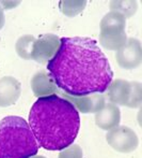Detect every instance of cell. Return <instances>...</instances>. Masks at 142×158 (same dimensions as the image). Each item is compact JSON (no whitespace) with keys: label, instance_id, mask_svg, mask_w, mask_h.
I'll use <instances>...</instances> for the list:
<instances>
[{"label":"cell","instance_id":"6da1fadb","mask_svg":"<svg viewBox=\"0 0 142 158\" xmlns=\"http://www.w3.org/2000/svg\"><path fill=\"white\" fill-rule=\"evenodd\" d=\"M47 70L59 90L70 96L103 94L113 79L106 55L88 37L61 38Z\"/></svg>","mask_w":142,"mask_h":158},{"label":"cell","instance_id":"7a4b0ae2","mask_svg":"<svg viewBox=\"0 0 142 158\" xmlns=\"http://www.w3.org/2000/svg\"><path fill=\"white\" fill-rule=\"evenodd\" d=\"M29 127L41 148L62 151L74 143L80 128L79 112L58 95L40 97L31 106Z\"/></svg>","mask_w":142,"mask_h":158},{"label":"cell","instance_id":"3957f363","mask_svg":"<svg viewBox=\"0 0 142 158\" xmlns=\"http://www.w3.org/2000/svg\"><path fill=\"white\" fill-rule=\"evenodd\" d=\"M39 144L29 124L21 116H6L0 121V158H31Z\"/></svg>","mask_w":142,"mask_h":158},{"label":"cell","instance_id":"277c9868","mask_svg":"<svg viewBox=\"0 0 142 158\" xmlns=\"http://www.w3.org/2000/svg\"><path fill=\"white\" fill-rule=\"evenodd\" d=\"M99 44L108 51H117L127 41L126 19L117 12H108L101 21Z\"/></svg>","mask_w":142,"mask_h":158},{"label":"cell","instance_id":"5b68a950","mask_svg":"<svg viewBox=\"0 0 142 158\" xmlns=\"http://www.w3.org/2000/svg\"><path fill=\"white\" fill-rule=\"evenodd\" d=\"M106 92L110 102L117 106L137 109L142 103V85L139 82L117 79L110 83Z\"/></svg>","mask_w":142,"mask_h":158},{"label":"cell","instance_id":"8992f818","mask_svg":"<svg viewBox=\"0 0 142 158\" xmlns=\"http://www.w3.org/2000/svg\"><path fill=\"white\" fill-rule=\"evenodd\" d=\"M106 141L114 151L123 154L132 153L138 148L139 138L132 128L117 126L106 135Z\"/></svg>","mask_w":142,"mask_h":158},{"label":"cell","instance_id":"52a82bcc","mask_svg":"<svg viewBox=\"0 0 142 158\" xmlns=\"http://www.w3.org/2000/svg\"><path fill=\"white\" fill-rule=\"evenodd\" d=\"M115 60L121 68L126 70L138 68L142 61L141 42L136 38H127L126 43L115 53Z\"/></svg>","mask_w":142,"mask_h":158},{"label":"cell","instance_id":"ba28073f","mask_svg":"<svg viewBox=\"0 0 142 158\" xmlns=\"http://www.w3.org/2000/svg\"><path fill=\"white\" fill-rule=\"evenodd\" d=\"M60 46V38L54 33H44L34 40L31 59L40 64H47Z\"/></svg>","mask_w":142,"mask_h":158},{"label":"cell","instance_id":"9c48e42d","mask_svg":"<svg viewBox=\"0 0 142 158\" xmlns=\"http://www.w3.org/2000/svg\"><path fill=\"white\" fill-rule=\"evenodd\" d=\"M58 94H60V97L68 100L78 112H81L83 114L97 113L106 104L105 97H104L103 94H90L86 96H70L62 93L61 90H59Z\"/></svg>","mask_w":142,"mask_h":158},{"label":"cell","instance_id":"30bf717a","mask_svg":"<svg viewBox=\"0 0 142 158\" xmlns=\"http://www.w3.org/2000/svg\"><path fill=\"white\" fill-rule=\"evenodd\" d=\"M21 94V85L13 77H3L0 79V108L13 106L16 103Z\"/></svg>","mask_w":142,"mask_h":158},{"label":"cell","instance_id":"8fae6325","mask_svg":"<svg viewBox=\"0 0 142 158\" xmlns=\"http://www.w3.org/2000/svg\"><path fill=\"white\" fill-rule=\"evenodd\" d=\"M121 122V111L117 104L106 103L102 110L95 113V124L103 130H111Z\"/></svg>","mask_w":142,"mask_h":158},{"label":"cell","instance_id":"7c38bea8","mask_svg":"<svg viewBox=\"0 0 142 158\" xmlns=\"http://www.w3.org/2000/svg\"><path fill=\"white\" fill-rule=\"evenodd\" d=\"M31 89L36 97H46L50 95H57L59 88L52 81L49 73L45 71H39L32 77L30 82Z\"/></svg>","mask_w":142,"mask_h":158},{"label":"cell","instance_id":"4fadbf2b","mask_svg":"<svg viewBox=\"0 0 142 158\" xmlns=\"http://www.w3.org/2000/svg\"><path fill=\"white\" fill-rule=\"evenodd\" d=\"M34 40L35 38L32 35H25L18 38V40L15 43V50L21 58L30 60Z\"/></svg>","mask_w":142,"mask_h":158},{"label":"cell","instance_id":"5bb4252c","mask_svg":"<svg viewBox=\"0 0 142 158\" xmlns=\"http://www.w3.org/2000/svg\"><path fill=\"white\" fill-rule=\"evenodd\" d=\"M110 11L117 12L123 15L125 19L132 17L138 9L137 1H111L110 2Z\"/></svg>","mask_w":142,"mask_h":158},{"label":"cell","instance_id":"9a60e30c","mask_svg":"<svg viewBox=\"0 0 142 158\" xmlns=\"http://www.w3.org/2000/svg\"><path fill=\"white\" fill-rule=\"evenodd\" d=\"M86 1H60L59 9L64 15L68 17H74L76 15L80 14L86 8Z\"/></svg>","mask_w":142,"mask_h":158},{"label":"cell","instance_id":"2e32d148","mask_svg":"<svg viewBox=\"0 0 142 158\" xmlns=\"http://www.w3.org/2000/svg\"><path fill=\"white\" fill-rule=\"evenodd\" d=\"M58 158H83V153L78 144H71L64 150L60 151Z\"/></svg>","mask_w":142,"mask_h":158},{"label":"cell","instance_id":"e0dca14e","mask_svg":"<svg viewBox=\"0 0 142 158\" xmlns=\"http://www.w3.org/2000/svg\"><path fill=\"white\" fill-rule=\"evenodd\" d=\"M4 22H6V19H4V12H3V9L0 6V30L3 28L4 26Z\"/></svg>","mask_w":142,"mask_h":158},{"label":"cell","instance_id":"ac0fdd59","mask_svg":"<svg viewBox=\"0 0 142 158\" xmlns=\"http://www.w3.org/2000/svg\"><path fill=\"white\" fill-rule=\"evenodd\" d=\"M31 158H46L45 156H42V155H35V156L31 157Z\"/></svg>","mask_w":142,"mask_h":158}]
</instances>
